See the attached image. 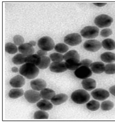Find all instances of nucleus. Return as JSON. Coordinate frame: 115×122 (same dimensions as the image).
Returning a JSON list of instances; mask_svg holds the SVG:
<instances>
[{"label":"nucleus","mask_w":115,"mask_h":122,"mask_svg":"<svg viewBox=\"0 0 115 122\" xmlns=\"http://www.w3.org/2000/svg\"><path fill=\"white\" fill-rule=\"evenodd\" d=\"M100 106L99 102L96 100H91L86 104V107L87 109L92 111H96L98 110Z\"/></svg>","instance_id":"c85d7f7f"},{"label":"nucleus","mask_w":115,"mask_h":122,"mask_svg":"<svg viewBox=\"0 0 115 122\" xmlns=\"http://www.w3.org/2000/svg\"><path fill=\"white\" fill-rule=\"evenodd\" d=\"M65 43L71 46H75L80 44L82 41V39L80 35L78 33H74L69 34L64 38Z\"/></svg>","instance_id":"423d86ee"},{"label":"nucleus","mask_w":115,"mask_h":122,"mask_svg":"<svg viewBox=\"0 0 115 122\" xmlns=\"http://www.w3.org/2000/svg\"><path fill=\"white\" fill-rule=\"evenodd\" d=\"M38 47L44 51H49L54 48V42L51 37L49 36H44L39 39L38 41Z\"/></svg>","instance_id":"20e7f679"},{"label":"nucleus","mask_w":115,"mask_h":122,"mask_svg":"<svg viewBox=\"0 0 115 122\" xmlns=\"http://www.w3.org/2000/svg\"><path fill=\"white\" fill-rule=\"evenodd\" d=\"M113 31L111 29L109 28H105L101 30V35L103 37L106 38L111 35Z\"/></svg>","instance_id":"c9c22d12"},{"label":"nucleus","mask_w":115,"mask_h":122,"mask_svg":"<svg viewBox=\"0 0 115 122\" xmlns=\"http://www.w3.org/2000/svg\"><path fill=\"white\" fill-rule=\"evenodd\" d=\"M49 69L52 72L60 73L66 71L67 68L65 62H53L50 65Z\"/></svg>","instance_id":"9b49d317"},{"label":"nucleus","mask_w":115,"mask_h":122,"mask_svg":"<svg viewBox=\"0 0 115 122\" xmlns=\"http://www.w3.org/2000/svg\"><path fill=\"white\" fill-rule=\"evenodd\" d=\"M70 58H75L80 60V56L77 51L71 50L67 52L64 56V60L65 61Z\"/></svg>","instance_id":"cd10ccee"},{"label":"nucleus","mask_w":115,"mask_h":122,"mask_svg":"<svg viewBox=\"0 0 115 122\" xmlns=\"http://www.w3.org/2000/svg\"><path fill=\"white\" fill-rule=\"evenodd\" d=\"M24 94V91L23 89L16 88L11 89L9 92V96L11 99H16L22 97Z\"/></svg>","instance_id":"b1692460"},{"label":"nucleus","mask_w":115,"mask_h":122,"mask_svg":"<svg viewBox=\"0 0 115 122\" xmlns=\"http://www.w3.org/2000/svg\"><path fill=\"white\" fill-rule=\"evenodd\" d=\"M71 98L75 103L81 105L89 101L91 97L88 93L85 90L77 89L72 92Z\"/></svg>","instance_id":"f03ea898"},{"label":"nucleus","mask_w":115,"mask_h":122,"mask_svg":"<svg viewBox=\"0 0 115 122\" xmlns=\"http://www.w3.org/2000/svg\"><path fill=\"white\" fill-rule=\"evenodd\" d=\"M80 66H85L89 67L92 63V61L89 59H86L80 61Z\"/></svg>","instance_id":"e433bc0d"},{"label":"nucleus","mask_w":115,"mask_h":122,"mask_svg":"<svg viewBox=\"0 0 115 122\" xmlns=\"http://www.w3.org/2000/svg\"><path fill=\"white\" fill-rule=\"evenodd\" d=\"M24 97L26 100L31 104L38 102L41 98L40 93L34 90H28L26 91Z\"/></svg>","instance_id":"1a4fd4ad"},{"label":"nucleus","mask_w":115,"mask_h":122,"mask_svg":"<svg viewBox=\"0 0 115 122\" xmlns=\"http://www.w3.org/2000/svg\"><path fill=\"white\" fill-rule=\"evenodd\" d=\"M91 70L94 73L101 74L105 71V66L101 62H96L92 63L91 65Z\"/></svg>","instance_id":"a211bd4d"},{"label":"nucleus","mask_w":115,"mask_h":122,"mask_svg":"<svg viewBox=\"0 0 115 122\" xmlns=\"http://www.w3.org/2000/svg\"><path fill=\"white\" fill-rule=\"evenodd\" d=\"M99 30L95 26H86L80 31V34L82 37L86 39H93L98 36Z\"/></svg>","instance_id":"39448f33"},{"label":"nucleus","mask_w":115,"mask_h":122,"mask_svg":"<svg viewBox=\"0 0 115 122\" xmlns=\"http://www.w3.org/2000/svg\"><path fill=\"white\" fill-rule=\"evenodd\" d=\"M31 88L35 91H41L47 87V84L45 81L41 79H37L30 82Z\"/></svg>","instance_id":"f8f14e48"},{"label":"nucleus","mask_w":115,"mask_h":122,"mask_svg":"<svg viewBox=\"0 0 115 122\" xmlns=\"http://www.w3.org/2000/svg\"><path fill=\"white\" fill-rule=\"evenodd\" d=\"M102 43L96 40H90L84 42L83 47L86 51L91 52H96L102 47Z\"/></svg>","instance_id":"0eeeda50"},{"label":"nucleus","mask_w":115,"mask_h":122,"mask_svg":"<svg viewBox=\"0 0 115 122\" xmlns=\"http://www.w3.org/2000/svg\"><path fill=\"white\" fill-rule=\"evenodd\" d=\"M34 117L35 119H47L49 118V114L44 110H38L34 113Z\"/></svg>","instance_id":"c756f323"},{"label":"nucleus","mask_w":115,"mask_h":122,"mask_svg":"<svg viewBox=\"0 0 115 122\" xmlns=\"http://www.w3.org/2000/svg\"><path fill=\"white\" fill-rule=\"evenodd\" d=\"M68 99V96L65 94H57L51 99V102L55 105H59L65 103Z\"/></svg>","instance_id":"dca6fc26"},{"label":"nucleus","mask_w":115,"mask_h":122,"mask_svg":"<svg viewBox=\"0 0 115 122\" xmlns=\"http://www.w3.org/2000/svg\"><path fill=\"white\" fill-rule=\"evenodd\" d=\"M37 54L40 57L46 56L47 55V51H44L43 50H40L37 52Z\"/></svg>","instance_id":"4c0bfd02"},{"label":"nucleus","mask_w":115,"mask_h":122,"mask_svg":"<svg viewBox=\"0 0 115 122\" xmlns=\"http://www.w3.org/2000/svg\"><path fill=\"white\" fill-rule=\"evenodd\" d=\"M102 46L107 50L113 51L115 49V41L111 39H106L102 42Z\"/></svg>","instance_id":"5701e85b"},{"label":"nucleus","mask_w":115,"mask_h":122,"mask_svg":"<svg viewBox=\"0 0 115 122\" xmlns=\"http://www.w3.org/2000/svg\"><path fill=\"white\" fill-rule=\"evenodd\" d=\"M40 64L37 66L41 69H45L47 68L50 65V58L47 56L42 57Z\"/></svg>","instance_id":"a878e982"},{"label":"nucleus","mask_w":115,"mask_h":122,"mask_svg":"<svg viewBox=\"0 0 115 122\" xmlns=\"http://www.w3.org/2000/svg\"><path fill=\"white\" fill-rule=\"evenodd\" d=\"M41 59V58L37 54H32L26 56L25 59V63H30L38 66L40 64Z\"/></svg>","instance_id":"4be33fe9"},{"label":"nucleus","mask_w":115,"mask_h":122,"mask_svg":"<svg viewBox=\"0 0 115 122\" xmlns=\"http://www.w3.org/2000/svg\"><path fill=\"white\" fill-rule=\"evenodd\" d=\"M91 95L94 99L99 101L105 100L110 96L108 91L101 88L95 89L92 92Z\"/></svg>","instance_id":"9d476101"},{"label":"nucleus","mask_w":115,"mask_h":122,"mask_svg":"<svg viewBox=\"0 0 115 122\" xmlns=\"http://www.w3.org/2000/svg\"><path fill=\"white\" fill-rule=\"evenodd\" d=\"M40 94L42 98L47 100H51L55 95V92L53 90L49 88H45L42 89L41 91Z\"/></svg>","instance_id":"6ab92c4d"},{"label":"nucleus","mask_w":115,"mask_h":122,"mask_svg":"<svg viewBox=\"0 0 115 122\" xmlns=\"http://www.w3.org/2000/svg\"><path fill=\"white\" fill-rule=\"evenodd\" d=\"M109 92L113 95L115 97V85L113 86L110 87Z\"/></svg>","instance_id":"58836bf2"},{"label":"nucleus","mask_w":115,"mask_h":122,"mask_svg":"<svg viewBox=\"0 0 115 122\" xmlns=\"http://www.w3.org/2000/svg\"><path fill=\"white\" fill-rule=\"evenodd\" d=\"M114 106V103L112 102L109 100L105 101L101 104V110L103 111H109L113 108Z\"/></svg>","instance_id":"2f4dec72"},{"label":"nucleus","mask_w":115,"mask_h":122,"mask_svg":"<svg viewBox=\"0 0 115 122\" xmlns=\"http://www.w3.org/2000/svg\"><path fill=\"white\" fill-rule=\"evenodd\" d=\"M9 84L12 87L15 88H19L24 85L25 80L22 76L17 75L10 79Z\"/></svg>","instance_id":"ddd939ff"},{"label":"nucleus","mask_w":115,"mask_h":122,"mask_svg":"<svg viewBox=\"0 0 115 122\" xmlns=\"http://www.w3.org/2000/svg\"><path fill=\"white\" fill-rule=\"evenodd\" d=\"M65 63L67 69L75 71L80 66V60L75 58H70L66 61Z\"/></svg>","instance_id":"f3484780"},{"label":"nucleus","mask_w":115,"mask_h":122,"mask_svg":"<svg viewBox=\"0 0 115 122\" xmlns=\"http://www.w3.org/2000/svg\"><path fill=\"white\" fill-rule=\"evenodd\" d=\"M37 106L39 109L44 111H48L52 110L53 105L50 102L46 99L40 100L37 103Z\"/></svg>","instance_id":"aec40b11"},{"label":"nucleus","mask_w":115,"mask_h":122,"mask_svg":"<svg viewBox=\"0 0 115 122\" xmlns=\"http://www.w3.org/2000/svg\"><path fill=\"white\" fill-rule=\"evenodd\" d=\"M101 59L104 62L111 63L115 61V54L110 52H104L101 54Z\"/></svg>","instance_id":"412c9836"},{"label":"nucleus","mask_w":115,"mask_h":122,"mask_svg":"<svg viewBox=\"0 0 115 122\" xmlns=\"http://www.w3.org/2000/svg\"><path fill=\"white\" fill-rule=\"evenodd\" d=\"M26 56H25L23 54H17L16 56H14L12 59V61L14 64L21 65L25 63V59Z\"/></svg>","instance_id":"393cba45"},{"label":"nucleus","mask_w":115,"mask_h":122,"mask_svg":"<svg viewBox=\"0 0 115 122\" xmlns=\"http://www.w3.org/2000/svg\"><path fill=\"white\" fill-rule=\"evenodd\" d=\"M5 51L9 54H14L17 52L18 47L15 44L8 42L5 44Z\"/></svg>","instance_id":"bb28decb"},{"label":"nucleus","mask_w":115,"mask_h":122,"mask_svg":"<svg viewBox=\"0 0 115 122\" xmlns=\"http://www.w3.org/2000/svg\"><path fill=\"white\" fill-rule=\"evenodd\" d=\"M94 5L99 7H103L107 4V3H94Z\"/></svg>","instance_id":"ea45409f"},{"label":"nucleus","mask_w":115,"mask_h":122,"mask_svg":"<svg viewBox=\"0 0 115 122\" xmlns=\"http://www.w3.org/2000/svg\"><path fill=\"white\" fill-rule=\"evenodd\" d=\"M82 85L85 90L91 91L96 88V81L93 79L87 78L83 79V80L82 81Z\"/></svg>","instance_id":"2eb2a0df"},{"label":"nucleus","mask_w":115,"mask_h":122,"mask_svg":"<svg viewBox=\"0 0 115 122\" xmlns=\"http://www.w3.org/2000/svg\"><path fill=\"white\" fill-rule=\"evenodd\" d=\"M19 73L27 79H34L38 76L39 70L38 67L35 65L26 63L20 67Z\"/></svg>","instance_id":"f257e3e1"},{"label":"nucleus","mask_w":115,"mask_h":122,"mask_svg":"<svg viewBox=\"0 0 115 122\" xmlns=\"http://www.w3.org/2000/svg\"><path fill=\"white\" fill-rule=\"evenodd\" d=\"M50 59L53 62H60L64 60V56L59 53H53L49 56Z\"/></svg>","instance_id":"473e14b6"},{"label":"nucleus","mask_w":115,"mask_h":122,"mask_svg":"<svg viewBox=\"0 0 115 122\" xmlns=\"http://www.w3.org/2000/svg\"><path fill=\"white\" fill-rule=\"evenodd\" d=\"M113 18L106 14H101L96 16L94 20V23L99 28L108 27L113 22Z\"/></svg>","instance_id":"7ed1b4c3"},{"label":"nucleus","mask_w":115,"mask_h":122,"mask_svg":"<svg viewBox=\"0 0 115 122\" xmlns=\"http://www.w3.org/2000/svg\"><path fill=\"white\" fill-rule=\"evenodd\" d=\"M55 50L60 53H64L69 50V47L66 44L64 43L57 44L54 47Z\"/></svg>","instance_id":"7c9ffc66"},{"label":"nucleus","mask_w":115,"mask_h":122,"mask_svg":"<svg viewBox=\"0 0 115 122\" xmlns=\"http://www.w3.org/2000/svg\"><path fill=\"white\" fill-rule=\"evenodd\" d=\"M11 71L13 73H17L19 71V69L16 67H14L11 68Z\"/></svg>","instance_id":"a19ab883"},{"label":"nucleus","mask_w":115,"mask_h":122,"mask_svg":"<svg viewBox=\"0 0 115 122\" xmlns=\"http://www.w3.org/2000/svg\"><path fill=\"white\" fill-rule=\"evenodd\" d=\"M105 72L108 75L115 74V63H110L105 66Z\"/></svg>","instance_id":"72a5a7b5"},{"label":"nucleus","mask_w":115,"mask_h":122,"mask_svg":"<svg viewBox=\"0 0 115 122\" xmlns=\"http://www.w3.org/2000/svg\"><path fill=\"white\" fill-rule=\"evenodd\" d=\"M29 43L31 46H32L33 47L35 46L36 45V42L34 41H33V40H32V41H30Z\"/></svg>","instance_id":"79ce46f5"},{"label":"nucleus","mask_w":115,"mask_h":122,"mask_svg":"<svg viewBox=\"0 0 115 122\" xmlns=\"http://www.w3.org/2000/svg\"><path fill=\"white\" fill-rule=\"evenodd\" d=\"M18 50L19 52L26 57L33 54L34 52V48L29 43H24L19 46Z\"/></svg>","instance_id":"4468645a"},{"label":"nucleus","mask_w":115,"mask_h":122,"mask_svg":"<svg viewBox=\"0 0 115 122\" xmlns=\"http://www.w3.org/2000/svg\"><path fill=\"white\" fill-rule=\"evenodd\" d=\"M13 41L16 46H20L24 44V39L21 35H16L13 38Z\"/></svg>","instance_id":"f704fd0d"},{"label":"nucleus","mask_w":115,"mask_h":122,"mask_svg":"<svg viewBox=\"0 0 115 122\" xmlns=\"http://www.w3.org/2000/svg\"><path fill=\"white\" fill-rule=\"evenodd\" d=\"M74 74L77 78L85 79H87L92 76V71L89 67L81 66L75 70Z\"/></svg>","instance_id":"6e6552de"}]
</instances>
